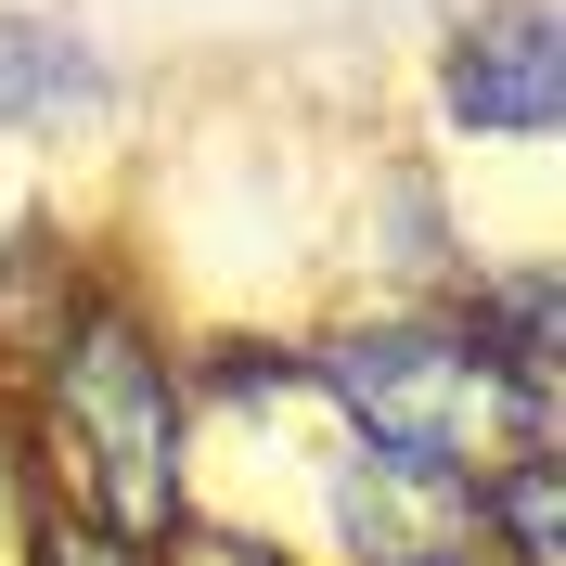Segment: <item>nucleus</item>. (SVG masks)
<instances>
[{"label":"nucleus","mask_w":566,"mask_h":566,"mask_svg":"<svg viewBox=\"0 0 566 566\" xmlns=\"http://www.w3.org/2000/svg\"><path fill=\"white\" fill-rule=\"evenodd\" d=\"M39 374H52V451H65L77 502L116 541H168L180 528V374L116 310H65L39 335Z\"/></svg>","instance_id":"1"},{"label":"nucleus","mask_w":566,"mask_h":566,"mask_svg":"<svg viewBox=\"0 0 566 566\" xmlns=\"http://www.w3.org/2000/svg\"><path fill=\"white\" fill-rule=\"evenodd\" d=\"M322 399L374 438V451L451 463V476H490L515 451H554V387L502 374L476 335H360V348L310 360Z\"/></svg>","instance_id":"2"},{"label":"nucleus","mask_w":566,"mask_h":566,"mask_svg":"<svg viewBox=\"0 0 566 566\" xmlns=\"http://www.w3.org/2000/svg\"><path fill=\"white\" fill-rule=\"evenodd\" d=\"M335 541H348V566H451L476 541V476L360 438L335 463Z\"/></svg>","instance_id":"3"},{"label":"nucleus","mask_w":566,"mask_h":566,"mask_svg":"<svg viewBox=\"0 0 566 566\" xmlns=\"http://www.w3.org/2000/svg\"><path fill=\"white\" fill-rule=\"evenodd\" d=\"M438 104L463 129L490 142H541L554 129V0H502L476 27L451 39V65H438Z\"/></svg>","instance_id":"4"},{"label":"nucleus","mask_w":566,"mask_h":566,"mask_svg":"<svg viewBox=\"0 0 566 566\" xmlns=\"http://www.w3.org/2000/svg\"><path fill=\"white\" fill-rule=\"evenodd\" d=\"M77 116H104V65L65 27L0 13V129H77Z\"/></svg>","instance_id":"5"},{"label":"nucleus","mask_w":566,"mask_h":566,"mask_svg":"<svg viewBox=\"0 0 566 566\" xmlns=\"http://www.w3.org/2000/svg\"><path fill=\"white\" fill-rule=\"evenodd\" d=\"M155 554H168V566H283V554H258V541H219V528H168Z\"/></svg>","instance_id":"6"},{"label":"nucleus","mask_w":566,"mask_h":566,"mask_svg":"<svg viewBox=\"0 0 566 566\" xmlns=\"http://www.w3.org/2000/svg\"><path fill=\"white\" fill-rule=\"evenodd\" d=\"M451 566H502V554H490V541H463V554H451Z\"/></svg>","instance_id":"7"}]
</instances>
